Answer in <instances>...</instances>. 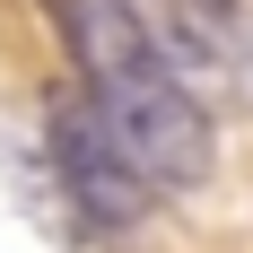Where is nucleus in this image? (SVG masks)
<instances>
[{"mask_svg":"<svg viewBox=\"0 0 253 253\" xmlns=\"http://www.w3.org/2000/svg\"><path fill=\"white\" fill-rule=\"evenodd\" d=\"M44 9H52V26H61V44L79 52V70L96 79V87H87V114H96L105 140L123 149V166L149 183V192H192V183L210 175V157H218V131H210L201 96L123 26L114 0H44Z\"/></svg>","mask_w":253,"mask_h":253,"instance_id":"nucleus-1","label":"nucleus"},{"mask_svg":"<svg viewBox=\"0 0 253 253\" xmlns=\"http://www.w3.org/2000/svg\"><path fill=\"white\" fill-rule=\"evenodd\" d=\"M52 166H61V183H70V210H79L87 236H131L140 218H149V201H157L149 183L123 166V149L105 140V123L79 96L52 105Z\"/></svg>","mask_w":253,"mask_h":253,"instance_id":"nucleus-2","label":"nucleus"},{"mask_svg":"<svg viewBox=\"0 0 253 253\" xmlns=\"http://www.w3.org/2000/svg\"><path fill=\"white\" fill-rule=\"evenodd\" d=\"M114 9H123V26H131L175 79H183V70H210V61L227 52V18H218L210 0H114Z\"/></svg>","mask_w":253,"mask_h":253,"instance_id":"nucleus-3","label":"nucleus"}]
</instances>
